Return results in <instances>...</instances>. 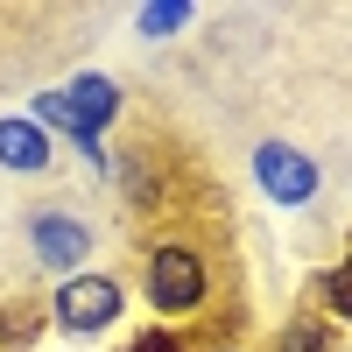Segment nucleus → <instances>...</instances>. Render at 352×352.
Masks as SVG:
<instances>
[{
    "label": "nucleus",
    "mask_w": 352,
    "mask_h": 352,
    "mask_svg": "<svg viewBox=\"0 0 352 352\" xmlns=\"http://www.w3.org/2000/svg\"><path fill=\"white\" fill-rule=\"evenodd\" d=\"M64 92V106H71V134L64 141H78V134H92V141H106V127H120V78H106V71H78V78H64L56 85Z\"/></svg>",
    "instance_id": "obj_5"
},
{
    "label": "nucleus",
    "mask_w": 352,
    "mask_h": 352,
    "mask_svg": "<svg viewBox=\"0 0 352 352\" xmlns=\"http://www.w3.org/2000/svg\"><path fill=\"white\" fill-rule=\"evenodd\" d=\"M120 317H127V282L120 275L85 268V275H71V282L50 289V324L64 338H99V331L120 324Z\"/></svg>",
    "instance_id": "obj_2"
},
{
    "label": "nucleus",
    "mask_w": 352,
    "mask_h": 352,
    "mask_svg": "<svg viewBox=\"0 0 352 352\" xmlns=\"http://www.w3.org/2000/svg\"><path fill=\"white\" fill-rule=\"evenodd\" d=\"M197 21V8L190 0H148V8H134V28L148 43H162V36H184V28Z\"/></svg>",
    "instance_id": "obj_9"
},
{
    "label": "nucleus",
    "mask_w": 352,
    "mask_h": 352,
    "mask_svg": "<svg viewBox=\"0 0 352 352\" xmlns=\"http://www.w3.org/2000/svg\"><path fill=\"white\" fill-rule=\"evenodd\" d=\"M120 352H190V338H184V331H169V324H148V331H134Z\"/></svg>",
    "instance_id": "obj_11"
},
{
    "label": "nucleus",
    "mask_w": 352,
    "mask_h": 352,
    "mask_svg": "<svg viewBox=\"0 0 352 352\" xmlns=\"http://www.w3.org/2000/svg\"><path fill=\"white\" fill-rule=\"evenodd\" d=\"M247 169H254L261 197L282 204V212H303V204H317V190H324V169H317L296 141H261Z\"/></svg>",
    "instance_id": "obj_4"
},
{
    "label": "nucleus",
    "mask_w": 352,
    "mask_h": 352,
    "mask_svg": "<svg viewBox=\"0 0 352 352\" xmlns=\"http://www.w3.org/2000/svg\"><path fill=\"white\" fill-rule=\"evenodd\" d=\"M0 169L43 176V169H56V141L28 120V113H8V120H0Z\"/></svg>",
    "instance_id": "obj_6"
},
{
    "label": "nucleus",
    "mask_w": 352,
    "mask_h": 352,
    "mask_svg": "<svg viewBox=\"0 0 352 352\" xmlns=\"http://www.w3.org/2000/svg\"><path fill=\"white\" fill-rule=\"evenodd\" d=\"M310 289H317V310H324L338 331H352V247H345V261H324Z\"/></svg>",
    "instance_id": "obj_8"
},
{
    "label": "nucleus",
    "mask_w": 352,
    "mask_h": 352,
    "mask_svg": "<svg viewBox=\"0 0 352 352\" xmlns=\"http://www.w3.org/2000/svg\"><path fill=\"white\" fill-rule=\"evenodd\" d=\"M28 261H36L43 275L71 282L92 268V226H85L71 204H36L28 212Z\"/></svg>",
    "instance_id": "obj_3"
},
{
    "label": "nucleus",
    "mask_w": 352,
    "mask_h": 352,
    "mask_svg": "<svg viewBox=\"0 0 352 352\" xmlns=\"http://www.w3.org/2000/svg\"><path fill=\"white\" fill-rule=\"evenodd\" d=\"M141 296H148V310L162 317V324H190V317H204V303H212V261H204V247L155 240L148 247V268H141Z\"/></svg>",
    "instance_id": "obj_1"
},
{
    "label": "nucleus",
    "mask_w": 352,
    "mask_h": 352,
    "mask_svg": "<svg viewBox=\"0 0 352 352\" xmlns=\"http://www.w3.org/2000/svg\"><path fill=\"white\" fill-rule=\"evenodd\" d=\"M275 352H352V345H345V331L331 324L324 310H296V317L275 331Z\"/></svg>",
    "instance_id": "obj_7"
},
{
    "label": "nucleus",
    "mask_w": 352,
    "mask_h": 352,
    "mask_svg": "<svg viewBox=\"0 0 352 352\" xmlns=\"http://www.w3.org/2000/svg\"><path fill=\"white\" fill-rule=\"evenodd\" d=\"M43 317L50 310H36V303H0V352H28V338L43 331Z\"/></svg>",
    "instance_id": "obj_10"
}]
</instances>
